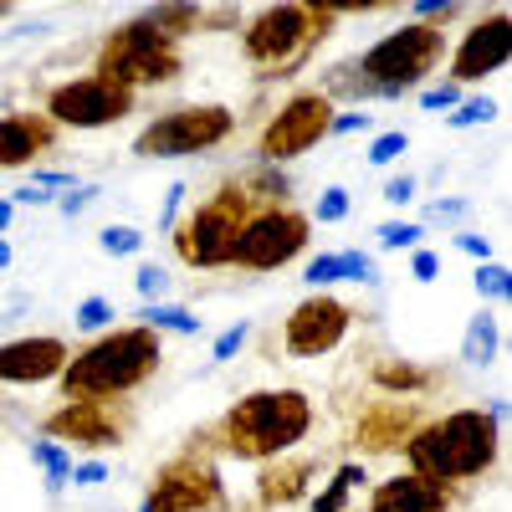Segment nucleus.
Listing matches in <instances>:
<instances>
[{
  "mask_svg": "<svg viewBox=\"0 0 512 512\" xmlns=\"http://www.w3.org/2000/svg\"><path fill=\"white\" fill-rule=\"evenodd\" d=\"M256 210L251 190L241 180H221L216 195H205L190 216L169 231L175 236V256L195 272H216V267H231V251H236V236L246 226V216Z\"/></svg>",
  "mask_w": 512,
  "mask_h": 512,
  "instance_id": "0eeeda50",
  "label": "nucleus"
},
{
  "mask_svg": "<svg viewBox=\"0 0 512 512\" xmlns=\"http://www.w3.org/2000/svg\"><path fill=\"white\" fill-rule=\"evenodd\" d=\"M456 103H461V88H456V82H441V88H425V93H420V108H431V113L456 108Z\"/></svg>",
  "mask_w": 512,
  "mask_h": 512,
  "instance_id": "ea45409f",
  "label": "nucleus"
},
{
  "mask_svg": "<svg viewBox=\"0 0 512 512\" xmlns=\"http://www.w3.org/2000/svg\"><path fill=\"white\" fill-rule=\"evenodd\" d=\"M31 185L52 195V190H72L77 180H72V175H62V169H31Z\"/></svg>",
  "mask_w": 512,
  "mask_h": 512,
  "instance_id": "a18cd8bd",
  "label": "nucleus"
},
{
  "mask_svg": "<svg viewBox=\"0 0 512 512\" xmlns=\"http://www.w3.org/2000/svg\"><path fill=\"white\" fill-rule=\"evenodd\" d=\"M410 272H415V282H436V277H441V256L425 251V246H415V251H410Z\"/></svg>",
  "mask_w": 512,
  "mask_h": 512,
  "instance_id": "58836bf2",
  "label": "nucleus"
},
{
  "mask_svg": "<svg viewBox=\"0 0 512 512\" xmlns=\"http://www.w3.org/2000/svg\"><path fill=\"white\" fill-rule=\"evenodd\" d=\"M456 251L477 256V262H492V241H487V236H477V231H461V236H456Z\"/></svg>",
  "mask_w": 512,
  "mask_h": 512,
  "instance_id": "49530a36",
  "label": "nucleus"
},
{
  "mask_svg": "<svg viewBox=\"0 0 512 512\" xmlns=\"http://www.w3.org/2000/svg\"><path fill=\"white\" fill-rule=\"evenodd\" d=\"M338 282H379L369 251H338Z\"/></svg>",
  "mask_w": 512,
  "mask_h": 512,
  "instance_id": "2f4dec72",
  "label": "nucleus"
},
{
  "mask_svg": "<svg viewBox=\"0 0 512 512\" xmlns=\"http://www.w3.org/2000/svg\"><path fill=\"white\" fill-rule=\"evenodd\" d=\"M349 216V190L344 185H328L323 195H318V205H313V216L308 221H318V226H338Z\"/></svg>",
  "mask_w": 512,
  "mask_h": 512,
  "instance_id": "c85d7f7f",
  "label": "nucleus"
},
{
  "mask_svg": "<svg viewBox=\"0 0 512 512\" xmlns=\"http://www.w3.org/2000/svg\"><path fill=\"white\" fill-rule=\"evenodd\" d=\"M180 72H185L180 41H169L149 16L113 26L93 52V77L113 82V88L134 93V98H139V88H169V82H180Z\"/></svg>",
  "mask_w": 512,
  "mask_h": 512,
  "instance_id": "423d86ee",
  "label": "nucleus"
},
{
  "mask_svg": "<svg viewBox=\"0 0 512 512\" xmlns=\"http://www.w3.org/2000/svg\"><path fill=\"white\" fill-rule=\"evenodd\" d=\"M41 113H47L57 128H113V123H123L128 113H134V93H123V88H113V82L88 72V77L57 82Z\"/></svg>",
  "mask_w": 512,
  "mask_h": 512,
  "instance_id": "ddd939ff",
  "label": "nucleus"
},
{
  "mask_svg": "<svg viewBox=\"0 0 512 512\" xmlns=\"http://www.w3.org/2000/svg\"><path fill=\"white\" fill-rule=\"evenodd\" d=\"M466 216H472V200H431V205H425V221H431V226H456Z\"/></svg>",
  "mask_w": 512,
  "mask_h": 512,
  "instance_id": "f704fd0d",
  "label": "nucleus"
},
{
  "mask_svg": "<svg viewBox=\"0 0 512 512\" xmlns=\"http://www.w3.org/2000/svg\"><path fill=\"white\" fill-rule=\"evenodd\" d=\"M303 282L318 292V287H328V282H338V251H323V256H313L308 262V272H303Z\"/></svg>",
  "mask_w": 512,
  "mask_h": 512,
  "instance_id": "c9c22d12",
  "label": "nucleus"
},
{
  "mask_svg": "<svg viewBox=\"0 0 512 512\" xmlns=\"http://www.w3.org/2000/svg\"><path fill=\"white\" fill-rule=\"evenodd\" d=\"M333 16H338L333 6H303V0L262 6L241 26V52L251 67H267V77H292L323 47V36L333 31Z\"/></svg>",
  "mask_w": 512,
  "mask_h": 512,
  "instance_id": "39448f33",
  "label": "nucleus"
},
{
  "mask_svg": "<svg viewBox=\"0 0 512 512\" xmlns=\"http://www.w3.org/2000/svg\"><path fill=\"white\" fill-rule=\"evenodd\" d=\"M364 128H374V118H369V113H333L328 139H333V134H364Z\"/></svg>",
  "mask_w": 512,
  "mask_h": 512,
  "instance_id": "37998d69",
  "label": "nucleus"
},
{
  "mask_svg": "<svg viewBox=\"0 0 512 512\" xmlns=\"http://www.w3.org/2000/svg\"><path fill=\"white\" fill-rule=\"evenodd\" d=\"M185 195H190V190H185L180 180L169 185V195H164V216H159V226H164V231H175V226H180V205H185Z\"/></svg>",
  "mask_w": 512,
  "mask_h": 512,
  "instance_id": "79ce46f5",
  "label": "nucleus"
},
{
  "mask_svg": "<svg viewBox=\"0 0 512 512\" xmlns=\"http://www.w3.org/2000/svg\"><path fill=\"white\" fill-rule=\"evenodd\" d=\"M164 364V338L149 328H108L88 349H77L57 379L62 400H118L149 384Z\"/></svg>",
  "mask_w": 512,
  "mask_h": 512,
  "instance_id": "20e7f679",
  "label": "nucleus"
},
{
  "mask_svg": "<svg viewBox=\"0 0 512 512\" xmlns=\"http://www.w3.org/2000/svg\"><path fill=\"white\" fill-rule=\"evenodd\" d=\"M11 216H16V205H11V200H0V236L11 231Z\"/></svg>",
  "mask_w": 512,
  "mask_h": 512,
  "instance_id": "8fccbe9b",
  "label": "nucleus"
},
{
  "mask_svg": "<svg viewBox=\"0 0 512 512\" xmlns=\"http://www.w3.org/2000/svg\"><path fill=\"white\" fill-rule=\"evenodd\" d=\"M446 62V31L441 26H425V21H405L400 31L379 36L374 47L344 67H333L323 77V93L338 98H405L415 93L425 77Z\"/></svg>",
  "mask_w": 512,
  "mask_h": 512,
  "instance_id": "f257e3e1",
  "label": "nucleus"
},
{
  "mask_svg": "<svg viewBox=\"0 0 512 512\" xmlns=\"http://www.w3.org/2000/svg\"><path fill=\"white\" fill-rule=\"evenodd\" d=\"M405 149H410V134H405V128H390V134H379V139L369 144V164L384 169V164H395Z\"/></svg>",
  "mask_w": 512,
  "mask_h": 512,
  "instance_id": "473e14b6",
  "label": "nucleus"
},
{
  "mask_svg": "<svg viewBox=\"0 0 512 512\" xmlns=\"http://www.w3.org/2000/svg\"><path fill=\"white\" fill-rule=\"evenodd\" d=\"M364 482H369V477H364V466H354V461H349V466H338L333 482L313 497V512H349V497H354Z\"/></svg>",
  "mask_w": 512,
  "mask_h": 512,
  "instance_id": "b1692460",
  "label": "nucleus"
},
{
  "mask_svg": "<svg viewBox=\"0 0 512 512\" xmlns=\"http://www.w3.org/2000/svg\"><path fill=\"white\" fill-rule=\"evenodd\" d=\"M98 246L108 256H134V251H144V231L139 226H103L98 231Z\"/></svg>",
  "mask_w": 512,
  "mask_h": 512,
  "instance_id": "cd10ccee",
  "label": "nucleus"
},
{
  "mask_svg": "<svg viewBox=\"0 0 512 512\" xmlns=\"http://www.w3.org/2000/svg\"><path fill=\"white\" fill-rule=\"evenodd\" d=\"M313 431V400L303 390H251L241 395L200 441L236 461H277L297 451V441H308Z\"/></svg>",
  "mask_w": 512,
  "mask_h": 512,
  "instance_id": "7ed1b4c3",
  "label": "nucleus"
},
{
  "mask_svg": "<svg viewBox=\"0 0 512 512\" xmlns=\"http://www.w3.org/2000/svg\"><path fill=\"white\" fill-rule=\"evenodd\" d=\"M57 195H47V190H36V185H21V190H11V205H52Z\"/></svg>",
  "mask_w": 512,
  "mask_h": 512,
  "instance_id": "09e8293b",
  "label": "nucleus"
},
{
  "mask_svg": "<svg viewBox=\"0 0 512 512\" xmlns=\"http://www.w3.org/2000/svg\"><path fill=\"white\" fill-rule=\"evenodd\" d=\"M308 477H318V456H277L262 466V477H256V502L262 507H287L308 492Z\"/></svg>",
  "mask_w": 512,
  "mask_h": 512,
  "instance_id": "6ab92c4d",
  "label": "nucleus"
},
{
  "mask_svg": "<svg viewBox=\"0 0 512 512\" xmlns=\"http://www.w3.org/2000/svg\"><path fill=\"white\" fill-rule=\"evenodd\" d=\"M374 384L379 390H390V395H425L436 384V374L431 369H420V364H410V359H379L374 364Z\"/></svg>",
  "mask_w": 512,
  "mask_h": 512,
  "instance_id": "412c9836",
  "label": "nucleus"
},
{
  "mask_svg": "<svg viewBox=\"0 0 512 512\" xmlns=\"http://www.w3.org/2000/svg\"><path fill=\"white\" fill-rule=\"evenodd\" d=\"M451 507H456V487L415 472H400L369 492V512H451Z\"/></svg>",
  "mask_w": 512,
  "mask_h": 512,
  "instance_id": "a211bd4d",
  "label": "nucleus"
},
{
  "mask_svg": "<svg viewBox=\"0 0 512 512\" xmlns=\"http://www.w3.org/2000/svg\"><path fill=\"white\" fill-rule=\"evenodd\" d=\"M169 41H180V36H195L200 31V6H149L144 11Z\"/></svg>",
  "mask_w": 512,
  "mask_h": 512,
  "instance_id": "393cba45",
  "label": "nucleus"
},
{
  "mask_svg": "<svg viewBox=\"0 0 512 512\" xmlns=\"http://www.w3.org/2000/svg\"><path fill=\"white\" fill-rule=\"evenodd\" d=\"M374 236H379V251H415L425 226H415V221H384Z\"/></svg>",
  "mask_w": 512,
  "mask_h": 512,
  "instance_id": "bb28decb",
  "label": "nucleus"
},
{
  "mask_svg": "<svg viewBox=\"0 0 512 512\" xmlns=\"http://www.w3.org/2000/svg\"><path fill=\"white\" fill-rule=\"evenodd\" d=\"M226 507H231L226 482L216 472V461H210V446H200L195 436L180 456H169L159 466L139 502V512H226Z\"/></svg>",
  "mask_w": 512,
  "mask_h": 512,
  "instance_id": "1a4fd4ad",
  "label": "nucleus"
},
{
  "mask_svg": "<svg viewBox=\"0 0 512 512\" xmlns=\"http://www.w3.org/2000/svg\"><path fill=\"white\" fill-rule=\"evenodd\" d=\"M246 333H251L246 323H236V328H226V333L216 338V349H210V359H216V364H226V359H231V354H236V349L246 344Z\"/></svg>",
  "mask_w": 512,
  "mask_h": 512,
  "instance_id": "a19ab883",
  "label": "nucleus"
},
{
  "mask_svg": "<svg viewBox=\"0 0 512 512\" xmlns=\"http://www.w3.org/2000/svg\"><path fill=\"white\" fill-rule=\"evenodd\" d=\"M108 482V466L103 461H82V466H72V487H103Z\"/></svg>",
  "mask_w": 512,
  "mask_h": 512,
  "instance_id": "c03bdc74",
  "label": "nucleus"
},
{
  "mask_svg": "<svg viewBox=\"0 0 512 512\" xmlns=\"http://www.w3.org/2000/svg\"><path fill=\"white\" fill-rule=\"evenodd\" d=\"M47 441H67V446H88V451H108L123 446L134 431V405L128 400H67L62 410L47 415Z\"/></svg>",
  "mask_w": 512,
  "mask_h": 512,
  "instance_id": "f8f14e48",
  "label": "nucleus"
},
{
  "mask_svg": "<svg viewBox=\"0 0 512 512\" xmlns=\"http://www.w3.org/2000/svg\"><path fill=\"white\" fill-rule=\"evenodd\" d=\"M354 328V308L344 303V297H328V292H313L303 297L287 323H282V349L292 359H318V354H333L338 344L349 338Z\"/></svg>",
  "mask_w": 512,
  "mask_h": 512,
  "instance_id": "4468645a",
  "label": "nucleus"
},
{
  "mask_svg": "<svg viewBox=\"0 0 512 512\" xmlns=\"http://www.w3.org/2000/svg\"><path fill=\"white\" fill-rule=\"evenodd\" d=\"M384 200H390V205H410L415 200V175H395L390 185H384Z\"/></svg>",
  "mask_w": 512,
  "mask_h": 512,
  "instance_id": "de8ad7c7",
  "label": "nucleus"
},
{
  "mask_svg": "<svg viewBox=\"0 0 512 512\" xmlns=\"http://www.w3.org/2000/svg\"><path fill=\"white\" fill-rule=\"evenodd\" d=\"M6 267H11V241L0 236V272H6Z\"/></svg>",
  "mask_w": 512,
  "mask_h": 512,
  "instance_id": "3c124183",
  "label": "nucleus"
},
{
  "mask_svg": "<svg viewBox=\"0 0 512 512\" xmlns=\"http://www.w3.org/2000/svg\"><path fill=\"white\" fill-rule=\"evenodd\" d=\"M72 349L57 333H31V338H11L0 344V384H52L62 379Z\"/></svg>",
  "mask_w": 512,
  "mask_h": 512,
  "instance_id": "dca6fc26",
  "label": "nucleus"
},
{
  "mask_svg": "<svg viewBox=\"0 0 512 512\" xmlns=\"http://www.w3.org/2000/svg\"><path fill=\"white\" fill-rule=\"evenodd\" d=\"M497 354H502V323H497V313L482 308L472 323H466V333H461V364L487 369Z\"/></svg>",
  "mask_w": 512,
  "mask_h": 512,
  "instance_id": "aec40b11",
  "label": "nucleus"
},
{
  "mask_svg": "<svg viewBox=\"0 0 512 512\" xmlns=\"http://www.w3.org/2000/svg\"><path fill=\"white\" fill-rule=\"evenodd\" d=\"M134 287H139V297H144V303H164V292H169V277H164V267L144 262V267L134 272Z\"/></svg>",
  "mask_w": 512,
  "mask_h": 512,
  "instance_id": "72a5a7b5",
  "label": "nucleus"
},
{
  "mask_svg": "<svg viewBox=\"0 0 512 512\" xmlns=\"http://www.w3.org/2000/svg\"><path fill=\"white\" fill-rule=\"evenodd\" d=\"M456 11H461L456 0H420V6H410V16H415V21H425V26H446Z\"/></svg>",
  "mask_w": 512,
  "mask_h": 512,
  "instance_id": "4c0bfd02",
  "label": "nucleus"
},
{
  "mask_svg": "<svg viewBox=\"0 0 512 512\" xmlns=\"http://www.w3.org/2000/svg\"><path fill=\"white\" fill-rule=\"evenodd\" d=\"M57 134H62V128L47 113H26V108L6 113V118H0V169L36 164L41 154H52Z\"/></svg>",
  "mask_w": 512,
  "mask_h": 512,
  "instance_id": "f3484780",
  "label": "nucleus"
},
{
  "mask_svg": "<svg viewBox=\"0 0 512 512\" xmlns=\"http://www.w3.org/2000/svg\"><path fill=\"white\" fill-rule=\"evenodd\" d=\"M492 118H497L492 98H466V103H456V113H446V128H477V123H492Z\"/></svg>",
  "mask_w": 512,
  "mask_h": 512,
  "instance_id": "7c9ffc66",
  "label": "nucleus"
},
{
  "mask_svg": "<svg viewBox=\"0 0 512 512\" xmlns=\"http://www.w3.org/2000/svg\"><path fill=\"white\" fill-rule=\"evenodd\" d=\"M400 446H405V466L415 477L461 487V482L487 477L497 466V456H502V420L492 410L466 405V410H451V415H436V420L415 425Z\"/></svg>",
  "mask_w": 512,
  "mask_h": 512,
  "instance_id": "f03ea898",
  "label": "nucleus"
},
{
  "mask_svg": "<svg viewBox=\"0 0 512 512\" xmlns=\"http://www.w3.org/2000/svg\"><path fill=\"white\" fill-rule=\"evenodd\" d=\"M93 200H98V185H72V190H67V195H57L52 205H57L62 216L72 221V216H82V210H88Z\"/></svg>",
  "mask_w": 512,
  "mask_h": 512,
  "instance_id": "e433bc0d",
  "label": "nucleus"
},
{
  "mask_svg": "<svg viewBox=\"0 0 512 512\" xmlns=\"http://www.w3.org/2000/svg\"><path fill=\"white\" fill-rule=\"evenodd\" d=\"M113 303H108V297H82V303H77V313H72V323L82 328V333H103V328H113Z\"/></svg>",
  "mask_w": 512,
  "mask_h": 512,
  "instance_id": "a878e982",
  "label": "nucleus"
},
{
  "mask_svg": "<svg viewBox=\"0 0 512 512\" xmlns=\"http://www.w3.org/2000/svg\"><path fill=\"white\" fill-rule=\"evenodd\" d=\"M31 461L41 466V472H47V492L52 497H62L67 487H72V451L67 446H57V441H31Z\"/></svg>",
  "mask_w": 512,
  "mask_h": 512,
  "instance_id": "5701e85b",
  "label": "nucleus"
},
{
  "mask_svg": "<svg viewBox=\"0 0 512 512\" xmlns=\"http://www.w3.org/2000/svg\"><path fill=\"white\" fill-rule=\"evenodd\" d=\"M236 134V113L226 103H185L169 108L154 123L134 134L139 159H185V154H210Z\"/></svg>",
  "mask_w": 512,
  "mask_h": 512,
  "instance_id": "6e6552de",
  "label": "nucleus"
},
{
  "mask_svg": "<svg viewBox=\"0 0 512 512\" xmlns=\"http://www.w3.org/2000/svg\"><path fill=\"white\" fill-rule=\"evenodd\" d=\"M308 231L313 221L292 205H262L251 210L241 236H236V251H231V267H246V272H277L287 267L292 256L308 251Z\"/></svg>",
  "mask_w": 512,
  "mask_h": 512,
  "instance_id": "9d476101",
  "label": "nucleus"
},
{
  "mask_svg": "<svg viewBox=\"0 0 512 512\" xmlns=\"http://www.w3.org/2000/svg\"><path fill=\"white\" fill-rule=\"evenodd\" d=\"M477 292L492 297V303H507V297H512V272L502 262H482L477 267Z\"/></svg>",
  "mask_w": 512,
  "mask_h": 512,
  "instance_id": "c756f323",
  "label": "nucleus"
},
{
  "mask_svg": "<svg viewBox=\"0 0 512 512\" xmlns=\"http://www.w3.org/2000/svg\"><path fill=\"white\" fill-rule=\"evenodd\" d=\"M139 328H149V333H185V338H195V333H205V318H195L190 308H175V303H144V308H139Z\"/></svg>",
  "mask_w": 512,
  "mask_h": 512,
  "instance_id": "4be33fe9",
  "label": "nucleus"
},
{
  "mask_svg": "<svg viewBox=\"0 0 512 512\" xmlns=\"http://www.w3.org/2000/svg\"><path fill=\"white\" fill-rule=\"evenodd\" d=\"M507 52H512V21L507 11H492L487 21H477L472 31L461 36V47L451 52V82H482L492 72L507 67Z\"/></svg>",
  "mask_w": 512,
  "mask_h": 512,
  "instance_id": "2eb2a0df",
  "label": "nucleus"
},
{
  "mask_svg": "<svg viewBox=\"0 0 512 512\" xmlns=\"http://www.w3.org/2000/svg\"><path fill=\"white\" fill-rule=\"evenodd\" d=\"M11 16V0H0V21H6Z\"/></svg>",
  "mask_w": 512,
  "mask_h": 512,
  "instance_id": "603ef678",
  "label": "nucleus"
},
{
  "mask_svg": "<svg viewBox=\"0 0 512 512\" xmlns=\"http://www.w3.org/2000/svg\"><path fill=\"white\" fill-rule=\"evenodd\" d=\"M328 123H333V98L323 88H297L262 128L256 139V159L262 164H282V159H297L328 139Z\"/></svg>",
  "mask_w": 512,
  "mask_h": 512,
  "instance_id": "9b49d317",
  "label": "nucleus"
}]
</instances>
